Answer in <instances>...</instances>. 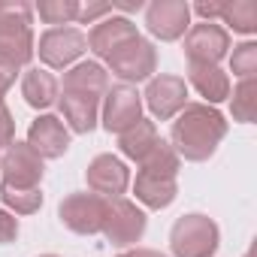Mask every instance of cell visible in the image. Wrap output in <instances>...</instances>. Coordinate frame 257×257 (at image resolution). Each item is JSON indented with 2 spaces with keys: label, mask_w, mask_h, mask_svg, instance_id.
<instances>
[{
  "label": "cell",
  "mask_w": 257,
  "mask_h": 257,
  "mask_svg": "<svg viewBox=\"0 0 257 257\" xmlns=\"http://www.w3.org/2000/svg\"><path fill=\"white\" fill-rule=\"evenodd\" d=\"M233 118L242 124L257 118V79H239L233 88Z\"/></svg>",
  "instance_id": "cell-23"
},
{
  "label": "cell",
  "mask_w": 257,
  "mask_h": 257,
  "mask_svg": "<svg viewBox=\"0 0 257 257\" xmlns=\"http://www.w3.org/2000/svg\"><path fill=\"white\" fill-rule=\"evenodd\" d=\"M106 61H109V70L121 82H146L158 70V49L149 40L134 37L131 43H124L118 52H112Z\"/></svg>",
  "instance_id": "cell-5"
},
{
  "label": "cell",
  "mask_w": 257,
  "mask_h": 257,
  "mask_svg": "<svg viewBox=\"0 0 257 257\" xmlns=\"http://www.w3.org/2000/svg\"><path fill=\"white\" fill-rule=\"evenodd\" d=\"M188 82L209 103H221L230 97V79L218 64H188Z\"/></svg>",
  "instance_id": "cell-17"
},
{
  "label": "cell",
  "mask_w": 257,
  "mask_h": 257,
  "mask_svg": "<svg viewBox=\"0 0 257 257\" xmlns=\"http://www.w3.org/2000/svg\"><path fill=\"white\" fill-rule=\"evenodd\" d=\"M85 179H88L91 194H97L103 200H115V197H121L127 191V185H131V170H127L115 155H97L88 164Z\"/></svg>",
  "instance_id": "cell-12"
},
{
  "label": "cell",
  "mask_w": 257,
  "mask_h": 257,
  "mask_svg": "<svg viewBox=\"0 0 257 257\" xmlns=\"http://www.w3.org/2000/svg\"><path fill=\"white\" fill-rule=\"evenodd\" d=\"M22 97L34 109H49L58 100V79L49 70L31 67V70H25V79H22Z\"/></svg>",
  "instance_id": "cell-20"
},
{
  "label": "cell",
  "mask_w": 257,
  "mask_h": 257,
  "mask_svg": "<svg viewBox=\"0 0 257 257\" xmlns=\"http://www.w3.org/2000/svg\"><path fill=\"white\" fill-rule=\"evenodd\" d=\"M118 257H167V254L152 251V248H137V251H127V254H118Z\"/></svg>",
  "instance_id": "cell-31"
},
{
  "label": "cell",
  "mask_w": 257,
  "mask_h": 257,
  "mask_svg": "<svg viewBox=\"0 0 257 257\" xmlns=\"http://www.w3.org/2000/svg\"><path fill=\"white\" fill-rule=\"evenodd\" d=\"M146 28L152 37L173 43L188 34L191 28V7L185 0H155L146 10Z\"/></svg>",
  "instance_id": "cell-11"
},
{
  "label": "cell",
  "mask_w": 257,
  "mask_h": 257,
  "mask_svg": "<svg viewBox=\"0 0 257 257\" xmlns=\"http://www.w3.org/2000/svg\"><path fill=\"white\" fill-rule=\"evenodd\" d=\"M0 176L10 188H40L43 179V158L28 143H13L0 155Z\"/></svg>",
  "instance_id": "cell-8"
},
{
  "label": "cell",
  "mask_w": 257,
  "mask_h": 257,
  "mask_svg": "<svg viewBox=\"0 0 257 257\" xmlns=\"http://www.w3.org/2000/svg\"><path fill=\"white\" fill-rule=\"evenodd\" d=\"M34 13L46 22V25H70L79 19V4L76 0H40L34 7Z\"/></svg>",
  "instance_id": "cell-24"
},
{
  "label": "cell",
  "mask_w": 257,
  "mask_h": 257,
  "mask_svg": "<svg viewBox=\"0 0 257 257\" xmlns=\"http://www.w3.org/2000/svg\"><path fill=\"white\" fill-rule=\"evenodd\" d=\"M16 143V121L10 115V109L0 103V152H7Z\"/></svg>",
  "instance_id": "cell-26"
},
{
  "label": "cell",
  "mask_w": 257,
  "mask_h": 257,
  "mask_svg": "<svg viewBox=\"0 0 257 257\" xmlns=\"http://www.w3.org/2000/svg\"><path fill=\"white\" fill-rule=\"evenodd\" d=\"M143 118V97L131 85H115L103 94V127L109 134H124Z\"/></svg>",
  "instance_id": "cell-7"
},
{
  "label": "cell",
  "mask_w": 257,
  "mask_h": 257,
  "mask_svg": "<svg viewBox=\"0 0 257 257\" xmlns=\"http://www.w3.org/2000/svg\"><path fill=\"white\" fill-rule=\"evenodd\" d=\"M61 112L70 124L73 134H91L97 127V109H100V100H91V97H79V94H61Z\"/></svg>",
  "instance_id": "cell-19"
},
{
  "label": "cell",
  "mask_w": 257,
  "mask_h": 257,
  "mask_svg": "<svg viewBox=\"0 0 257 257\" xmlns=\"http://www.w3.org/2000/svg\"><path fill=\"white\" fill-rule=\"evenodd\" d=\"M112 245H137L146 233V212L124 200V197H115V200H106V215H103V230H100Z\"/></svg>",
  "instance_id": "cell-4"
},
{
  "label": "cell",
  "mask_w": 257,
  "mask_h": 257,
  "mask_svg": "<svg viewBox=\"0 0 257 257\" xmlns=\"http://www.w3.org/2000/svg\"><path fill=\"white\" fill-rule=\"evenodd\" d=\"M64 91L67 94H79V97L100 100L109 91V73L100 64H94V61L76 64V67H70L64 73Z\"/></svg>",
  "instance_id": "cell-16"
},
{
  "label": "cell",
  "mask_w": 257,
  "mask_h": 257,
  "mask_svg": "<svg viewBox=\"0 0 257 257\" xmlns=\"http://www.w3.org/2000/svg\"><path fill=\"white\" fill-rule=\"evenodd\" d=\"M158 143H161L158 127H155V121H146V118H140V121L131 127V131H124V134L118 137L121 155L131 158V161H137V164H143V161L155 152Z\"/></svg>",
  "instance_id": "cell-18"
},
{
  "label": "cell",
  "mask_w": 257,
  "mask_h": 257,
  "mask_svg": "<svg viewBox=\"0 0 257 257\" xmlns=\"http://www.w3.org/2000/svg\"><path fill=\"white\" fill-rule=\"evenodd\" d=\"M146 103L155 118L170 121L188 106V85L179 76H155L146 88Z\"/></svg>",
  "instance_id": "cell-13"
},
{
  "label": "cell",
  "mask_w": 257,
  "mask_h": 257,
  "mask_svg": "<svg viewBox=\"0 0 257 257\" xmlns=\"http://www.w3.org/2000/svg\"><path fill=\"white\" fill-rule=\"evenodd\" d=\"M43 257H58V254H43Z\"/></svg>",
  "instance_id": "cell-33"
},
{
  "label": "cell",
  "mask_w": 257,
  "mask_h": 257,
  "mask_svg": "<svg viewBox=\"0 0 257 257\" xmlns=\"http://www.w3.org/2000/svg\"><path fill=\"white\" fill-rule=\"evenodd\" d=\"M230 49V34L215 22H197L185 34L188 64H218Z\"/></svg>",
  "instance_id": "cell-9"
},
{
  "label": "cell",
  "mask_w": 257,
  "mask_h": 257,
  "mask_svg": "<svg viewBox=\"0 0 257 257\" xmlns=\"http://www.w3.org/2000/svg\"><path fill=\"white\" fill-rule=\"evenodd\" d=\"M13 82H16V73H10V70L0 67V103H4V94L13 88Z\"/></svg>",
  "instance_id": "cell-30"
},
{
  "label": "cell",
  "mask_w": 257,
  "mask_h": 257,
  "mask_svg": "<svg viewBox=\"0 0 257 257\" xmlns=\"http://www.w3.org/2000/svg\"><path fill=\"white\" fill-rule=\"evenodd\" d=\"M227 137V121L209 103H188L173 121V152L185 161H209Z\"/></svg>",
  "instance_id": "cell-1"
},
{
  "label": "cell",
  "mask_w": 257,
  "mask_h": 257,
  "mask_svg": "<svg viewBox=\"0 0 257 257\" xmlns=\"http://www.w3.org/2000/svg\"><path fill=\"white\" fill-rule=\"evenodd\" d=\"M230 70L239 76V79H254L257 76V43H242L233 49V58H230Z\"/></svg>",
  "instance_id": "cell-25"
},
{
  "label": "cell",
  "mask_w": 257,
  "mask_h": 257,
  "mask_svg": "<svg viewBox=\"0 0 257 257\" xmlns=\"http://www.w3.org/2000/svg\"><path fill=\"white\" fill-rule=\"evenodd\" d=\"M221 233L209 215H182L170 230V248L176 257H212L218 251Z\"/></svg>",
  "instance_id": "cell-3"
},
{
  "label": "cell",
  "mask_w": 257,
  "mask_h": 257,
  "mask_svg": "<svg viewBox=\"0 0 257 257\" xmlns=\"http://www.w3.org/2000/svg\"><path fill=\"white\" fill-rule=\"evenodd\" d=\"M109 13H115V7H112V4H88V7H79V19H76V22H82V25H91L94 19H100V16H109Z\"/></svg>",
  "instance_id": "cell-28"
},
{
  "label": "cell",
  "mask_w": 257,
  "mask_h": 257,
  "mask_svg": "<svg viewBox=\"0 0 257 257\" xmlns=\"http://www.w3.org/2000/svg\"><path fill=\"white\" fill-rule=\"evenodd\" d=\"M88 49V40L79 28H49L40 37V46L34 52H40V61L52 70H67L73 67V61Z\"/></svg>",
  "instance_id": "cell-6"
},
{
  "label": "cell",
  "mask_w": 257,
  "mask_h": 257,
  "mask_svg": "<svg viewBox=\"0 0 257 257\" xmlns=\"http://www.w3.org/2000/svg\"><path fill=\"white\" fill-rule=\"evenodd\" d=\"M221 22L233 28L236 34H254L257 31V4L254 0H233L224 7Z\"/></svg>",
  "instance_id": "cell-21"
},
{
  "label": "cell",
  "mask_w": 257,
  "mask_h": 257,
  "mask_svg": "<svg viewBox=\"0 0 257 257\" xmlns=\"http://www.w3.org/2000/svg\"><path fill=\"white\" fill-rule=\"evenodd\" d=\"M176 173H179V155L173 152L170 143L161 140L155 146V152L140 164V173H137V182H134L137 200L149 209H167L179 194Z\"/></svg>",
  "instance_id": "cell-2"
},
{
  "label": "cell",
  "mask_w": 257,
  "mask_h": 257,
  "mask_svg": "<svg viewBox=\"0 0 257 257\" xmlns=\"http://www.w3.org/2000/svg\"><path fill=\"white\" fill-rule=\"evenodd\" d=\"M0 200H4V206H10L16 215H34L43 206V191L40 188H10V185H0Z\"/></svg>",
  "instance_id": "cell-22"
},
{
  "label": "cell",
  "mask_w": 257,
  "mask_h": 257,
  "mask_svg": "<svg viewBox=\"0 0 257 257\" xmlns=\"http://www.w3.org/2000/svg\"><path fill=\"white\" fill-rule=\"evenodd\" d=\"M242 257H254V251H245V254H242Z\"/></svg>",
  "instance_id": "cell-32"
},
{
  "label": "cell",
  "mask_w": 257,
  "mask_h": 257,
  "mask_svg": "<svg viewBox=\"0 0 257 257\" xmlns=\"http://www.w3.org/2000/svg\"><path fill=\"white\" fill-rule=\"evenodd\" d=\"M134 37H140L137 25L131 19H124V16H109L103 19L100 25H94V31L85 37L88 40V49L97 55V58H109L112 52H118L124 43H131Z\"/></svg>",
  "instance_id": "cell-15"
},
{
  "label": "cell",
  "mask_w": 257,
  "mask_h": 257,
  "mask_svg": "<svg viewBox=\"0 0 257 257\" xmlns=\"http://www.w3.org/2000/svg\"><path fill=\"white\" fill-rule=\"evenodd\" d=\"M224 7H227V4H197L194 13H197L203 22H215V19L224 16Z\"/></svg>",
  "instance_id": "cell-29"
},
{
  "label": "cell",
  "mask_w": 257,
  "mask_h": 257,
  "mask_svg": "<svg viewBox=\"0 0 257 257\" xmlns=\"http://www.w3.org/2000/svg\"><path fill=\"white\" fill-rule=\"evenodd\" d=\"M61 221L79 233V236H94L103 230V215H106V200L97 194H70L67 200H61L58 209Z\"/></svg>",
  "instance_id": "cell-10"
},
{
  "label": "cell",
  "mask_w": 257,
  "mask_h": 257,
  "mask_svg": "<svg viewBox=\"0 0 257 257\" xmlns=\"http://www.w3.org/2000/svg\"><path fill=\"white\" fill-rule=\"evenodd\" d=\"M28 146L43 161H55V158L67 155V149H70V131L64 127V121L58 115H40L28 127Z\"/></svg>",
  "instance_id": "cell-14"
},
{
  "label": "cell",
  "mask_w": 257,
  "mask_h": 257,
  "mask_svg": "<svg viewBox=\"0 0 257 257\" xmlns=\"http://www.w3.org/2000/svg\"><path fill=\"white\" fill-rule=\"evenodd\" d=\"M19 236V218L7 209H0V245H7Z\"/></svg>",
  "instance_id": "cell-27"
}]
</instances>
